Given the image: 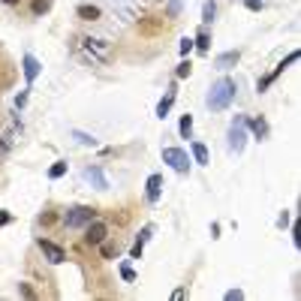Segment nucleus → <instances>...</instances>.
<instances>
[{"label": "nucleus", "mask_w": 301, "mask_h": 301, "mask_svg": "<svg viewBox=\"0 0 301 301\" xmlns=\"http://www.w3.org/2000/svg\"><path fill=\"white\" fill-rule=\"evenodd\" d=\"M235 94H238V85H235L232 78H217L214 85H211V91H208V108L211 112H223V108H229L235 100Z\"/></svg>", "instance_id": "f257e3e1"}, {"label": "nucleus", "mask_w": 301, "mask_h": 301, "mask_svg": "<svg viewBox=\"0 0 301 301\" xmlns=\"http://www.w3.org/2000/svg\"><path fill=\"white\" fill-rule=\"evenodd\" d=\"M78 45H81V54H85L91 64H108V61H112V45H108L102 36H85Z\"/></svg>", "instance_id": "f03ea898"}, {"label": "nucleus", "mask_w": 301, "mask_h": 301, "mask_svg": "<svg viewBox=\"0 0 301 301\" xmlns=\"http://www.w3.org/2000/svg\"><path fill=\"white\" fill-rule=\"evenodd\" d=\"M94 217H97V214H94V208L75 205V208H69L67 214H64V226H67V229H81V226H88Z\"/></svg>", "instance_id": "7ed1b4c3"}, {"label": "nucleus", "mask_w": 301, "mask_h": 301, "mask_svg": "<svg viewBox=\"0 0 301 301\" xmlns=\"http://www.w3.org/2000/svg\"><path fill=\"white\" fill-rule=\"evenodd\" d=\"M163 163H169L178 175H187L190 172V157L181 148H163Z\"/></svg>", "instance_id": "20e7f679"}, {"label": "nucleus", "mask_w": 301, "mask_h": 301, "mask_svg": "<svg viewBox=\"0 0 301 301\" xmlns=\"http://www.w3.org/2000/svg\"><path fill=\"white\" fill-rule=\"evenodd\" d=\"M247 145V127H244V118H235L232 127H229V151L241 154Z\"/></svg>", "instance_id": "39448f33"}, {"label": "nucleus", "mask_w": 301, "mask_h": 301, "mask_svg": "<svg viewBox=\"0 0 301 301\" xmlns=\"http://www.w3.org/2000/svg\"><path fill=\"white\" fill-rule=\"evenodd\" d=\"M105 235H108V226H105L102 220H97V217H94V220H91V223L85 226V241H88L91 247L102 244V241H105Z\"/></svg>", "instance_id": "423d86ee"}, {"label": "nucleus", "mask_w": 301, "mask_h": 301, "mask_svg": "<svg viewBox=\"0 0 301 301\" xmlns=\"http://www.w3.org/2000/svg\"><path fill=\"white\" fill-rule=\"evenodd\" d=\"M39 250H42V256H45L51 265H61V262L67 259L64 247H61V244H54V241H48V238H39Z\"/></svg>", "instance_id": "0eeeda50"}, {"label": "nucleus", "mask_w": 301, "mask_h": 301, "mask_svg": "<svg viewBox=\"0 0 301 301\" xmlns=\"http://www.w3.org/2000/svg\"><path fill=\"white\" fill-rule=\"evenodd\" d=\"M295 61H298V51H289V54H286V58H283V61L277 64V69H274V72H268L265 78H259L256 91H259V94H262V91H268V85H271V81H274V78H277V75H280L283 69H289V64H295Z\"/></svg>", "instance_id": "6e6552de"}, {"label": "nucleus", "mask_w": 301, "mask_h": 301, "mask_svg": "<svg viewBox=\"0 0 301 301\" xmlns=\"http://www.w3.org/2000/svg\"><path fill=\"white\" fill-rule=\"evenodd\" d=\"M163 187H166L163 175H151V178H148V187H145V199L151 202V205H157V202H160V193H163Z\"/></svg>", "instance_id": "1a4fd4ad"}, {"label": "nucleus", "mask_w": 301, "mask_h": 301, "mask_svg": "<svg viewBox=\"0 0 301 301\" xmlns=\"http://www.w3.org/2000/svg\"><path fill=\"white\" fill-rule=\"evenodd\" d=\"M85 181L94 184L97 190H108V178H105V172H102L100 166H88L85 169Z\"/></svg>", "instance_id": "9d476101"}, {"label": "nucleus", "mask_w": 301, "mask_h": 301, "mask_svg": "<svg viewBox=\"0 0 301 301\" xmlns=\"http://www.w3.org/2000/svg\"><path fill=\"white\" fill-rule=\"evenodd\" d=\"M244 127H247L250 133L256 135L259 142L268 135V121H265V118H244Z\"/></svg>", "instance_id": "9b49d317"}, {"label": "nucleus", "mask_w": 301, "mask_h": 301, "mask_svg": "<svg viewBox=\"0 0 301 301\" xmlns=\"http://www.w3.org/2000/svg\"><path fill=\"white\" fill-rule=\"evenodd\" d=\"M21 67H24V78H28V85L36 81V75H39V61H36L34 54H24V61H21Z\"/></svg>", "instance_id": "f8f14e48"}, {"label": "nucleus", "mask_w": 301, "mask_h": 301, "mask_svg": "<svg viewBox=\"0 0 301 301\" xmlns=\"http://www.w3.org/2000/svg\"><path fill=\"white\" fill-rule=\"evenodd\" d=\"M151 232H154V226H151V223H148V226H145V229L139 232V241L133 244V259H142V250H145V241L151 238Z\"/></svg>", "instance_id": "ddd939ff"}, {"label": "nucleus", "mask_w": 301, "mask_h": 301, "mask_svg": "<svg viewBox=\"0 0 301 301\" xmlns=\"http://www.w3.org/2000/svg\"><path fill=\"white\" fill-rule=\"evenodd\" d=\"M102 12H100V6H94V3H81L78 6V18H85V21H97Z\"/></svg>", "instance_id": "4468645a"}, {"label": "nucleus", "mask_w": 301, "mask_h": 301, "mask_svg": "<svg viewBox=\"0 0 301 301\" xmlns=\"http://www.w3.org/2000/svg\"><path fill=\"white\" fill-rule=\"evenodd\" d=\"M238 58H241V51H223L214 64H217L220 69H229V67H235V64H238Z\"/></svg>", "instance_id": "2eb2a0df"}, {"label": "nucleus", "mask_w": 301, "mask_h": 301, "mask_svg": "<svg viewBox=\"0 0 301 301\" xmlns=\"http://www.w3.org/2000/svg\"><path fill=\"white\" fill-rule=\"evenodd\" d=\"M193 160H196L199 166H208V163H211V157H208V148H205L202 142H193Z\"/></svg>", "instance_id": "dca6fc26"}, {"label": "nucleus", "mask_w": 301, "mask_h": 301, "mask_svg": "<svg viewBox=\"0 0 301 301\" xmlns=\"http://www.w3.org/2000/svg\"><path fill=\"white\" fill-rule=\"evenodd\" d=\"M172 102H175V91H169L166 97H163V100L157 102V118H160V121H163V118L169 115V108H172Z\"/></svg>", "instance_id": "f3484780"}, {"label": "nucleus", "mask_w": 301, "mask_h": 301, "mask_svg": "<svg viewBox=\"0 0 301 301\" xmlns=\"http://www.w3.org/2000/svg\"><path fill=\"white\" fill-rule=\"evenodd\" d=\"M178 133L184 135V139H190V135H193V115H184V118H181V124H178Z\"/></svg>", "instance_id": "a211bd4d"}, {"label": "nucleus", "mask_w": 301, "mask_h": 301, "mask_svg": "<svg viewBox=\"0 0 301 301\" xmlns=\"http://www.w3.org/2000/svg\"><path fill=\"white\" fill-rule=\"evenodd\" d=\"M72 139L78 142V145H85V148H97V139L88 133H81V130H72Z\"/></svg>", "instance_id": "6ab92c4d"}, {"label": "nucleus", "mask_w": 301, "mask_h": 301, "mask_svg": "<svg viewBox=\"0 0 301 301\" xmlns=\"http://www.w3.org/2000/svg\"><path fill=\"white\" fill-rule=\"evenodd\" d=\"M214 15H217V3H214V0H205V6H202V21H214Z\"/></svg>", "instance_id": "aec40b11"}, {"label": "nucleus", "mask_w": 301, "mask_h": 301, "mask_svg": "<svg viewBox=\"0 0 301 301\" xmlns=\"http://www.w3.org/2000/svg\"><path fill=\"white\" fill-rule=\"evenodd\" d=\"M193 48H199V51H208V48H211V36H208V34H199L196 39H193Z\"/></svg>", "instance_id": "412c9836"}, {"label": "nucleus", "mask_w": 301, "mask_h": 301, "mask_svg": "<svg viewBox=\"0 0 301 301\" xmlns=\"http://www.w3.org/2000/svg\"><path fill=\"white\" fill-rule=\"evenodd\" d=\"M64 175H67V163H64V160L48 169V178H51V181H54V178H64Z\"/></svg>", "instance_id": "4be33fe9"}, {"label": "nucleus", "mask_w": 301, "mask_h": 301, "mask_svg": "<svg viewBox=\"0 0 301 301\" xmlns=\"http://www.w3.org/2000/svg\"><path fill=\"white\" fill-rule=\"evenodd\" d=\"M190 69H193V64H190V61H181V64H178V69H175V75H178V78H187V75H190Z\"/></svg>", "instance_id": "5701e85b"}, {"label": "nucleus", "mask_w": 301, "mask_h": 301, "mask_svg": "<svg viewBox=\"0 0 301 301\" xmlns=\"http://www.w3.org/2000/svg\"><path fill=\"white\" fill-rule=\"evenodd\" d=\"M178 51H181V54L187 58V54L193 51V39H187V36H184V39H181V45H178Z\"/></svg>", "instance_id": "b1692460"}, {"label": "nucleus", "mask_w": 301, "mask_h": 301, "mask_svg": "<svg viewBox=\"0 0 301 301\" xmlns=\"http://www.w3.org/2000/svg\"><path fill=\"white\" fill-rule=\"evenodd\" d=\"M102 256H105V259H115V256H118V247H112V244L102 241Z\"/></svg>", "instance_id": "393cba45"}, {"label": "nucleus", "mask_w": 301, "mask_h": 301, "mask_svg": "<svg viewBox=\"0 0 301 301\" xmlns=\"http://www.w3.org/2000/svg\"><path fill=\"white\" fill-rule=\"evenodd\" d=\"M244 6H247L250 12H259V9L265 6V0H244Z\"/></svg>", "instance_id": "a878e982"}, {"label": "nucleus", "mask_w": 301, "mask_h": 301, "mask_svg": "<svg viewBox=\"0 0 301 301\" xmlns=\"http://www.w3.org/2000/svg\"><path fill=\"white\" fill-rule=\"evenodd\" d=\"M18 292H21L24 298H36V292L31 289V286H28V283H18Z\"/></svg>", "instance_id": "bb28decb"}, {"label": "nucleus", "mask_w": 301, "mask_h": 301, "mask_svg": "<svg viewBox=\"0 0 301 301\" xmlns=\"http://www.w3.org/2000/svg\"><path fill=\"white\" fill-rule=\"evenodd\" d=\"M121 277H124V280H135V271L130 265H121Z\"/></svg>", "instance_id": "cd10ccee"}, {"label": "nucleus", "mask_w": 301, "mask_h": 301, "mask_svg": "<svg viewBox=\"0 0 301 301\" xmlns=\"http://www.w3.org/2000/svg\"><path fill=\"white\" fill-rule=\"evenodd\" d=\"M241 298H244L241 289H229V292H226V301H241Z\"/></svg>", "instance_id": "c85d7f7f"}, {"label": "nucleus", "mask_w": 301, "mask_h": 301, "mask_svg": "<svg viewBox=\"0 0 301 301\" xmlns=\"http://www.w3.org/2000/svg\"><path fill=\"white\" fill-rule=\"evenodd\" d=\"M48 9V0H36L34 3V12H45Z\"/></svg>", "instance_id": "c756f323"}, {"label": "nucleus", "mask_w": 301, "mask_h": 301, "mask_svg": "<svg viewBox=\"0 0 301 301\" xmlns=\"http://www.w3.org/2000/svg\"><path fill=\"white\" fill-rule=\"evenodd\" d=\"M24 102H28V91H21V94H18V97H15V108H21V105H24Z\"/></svg>", "instance_id": "7c9ffc66"}, {"label": "nucleus", "mask_w": 301, "mask_h": 301, "mask_svg": "<svg viewBox=\"0 0 301 301\" xmlns=\"http://www.w3.org/2000/svg\"><path fill=\"white\" fill-rule=\"evenodd\" d=\"M277 226H280V229H286V226H289V214H286V211L280 214V220H277Z\"/></svg>", "instance_id": "2f4dec72"}, {"label": "nucleus", "mask_w": 301, "mask_h": 301, "mask_svg": "<svg viewBox=\"0 0 301 301\" xmlns=\"http://www.w3.org/2000/svg\"><path fill=\"white\" fill-rule=\"evenodd\" d=\"M184 295H187V289H175V292H172V301H181Z\"/></svg>", "instance_id": "473e14b6"}, {"label": "nucleus", "mask_w": 301, "mask_h": 301, "mask_svg": "<svg viewBox=\"0 0 301 301\" xmlns=\"http://www.w3.org/2000/svg\"><path fill=\"white\" fill-rule=\"evenodd\" d=\"M9 220H12V217H9V214H6V211H0V226H6V223H9Z\"/></svg>", "instance_id": "72a5a7b5"}, {"label": "nucleus", "mask_w": 301, "mask_h": 301, "mask_svg": "<svg viewBox=\"0 0 301 301\" xmlns=\"http://www.w3.org/2000/svg\"><path fill=\"white\" fill-rule=\"evenodd\" d=\"M0 3H6V6H18V0H0Z\"/></svg>", "instance_id": "f704fd0d"}]
</instances>
